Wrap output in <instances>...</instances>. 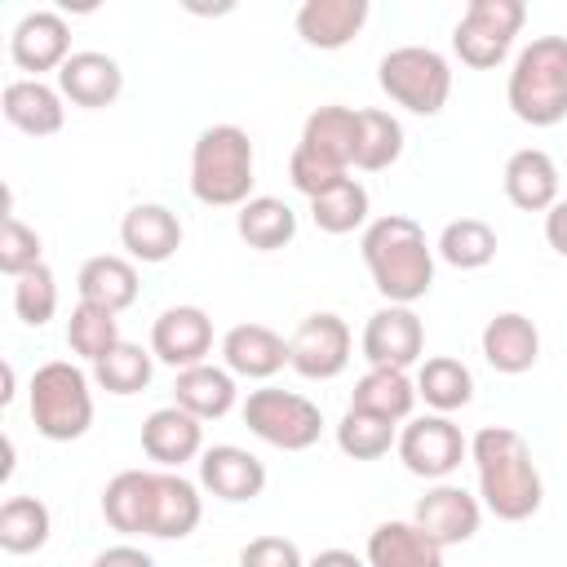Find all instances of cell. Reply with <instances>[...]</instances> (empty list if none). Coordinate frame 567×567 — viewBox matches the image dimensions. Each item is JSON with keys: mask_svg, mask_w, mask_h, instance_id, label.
Here are the masks:
<instances>
[{"mask_svg": "<svg viewBox=\"0 0 567 567\" xmlns=\"http://www.w3.org/2000/svg\"><path fill=\"white\" fill-rule=\"evenodd\" d=\"M354 133H359V111L332 102V106H319L306 115L297 146H306V151H315L341 168H354Z\"/></svg>", "mask_w": 567, "mask_h": 567, "instance_id": "30", "label": "cell"}, {"mask_svg": "<svg viewBox=\"0 0 567 567\" xmlns=\"http://www.w3.org/2000/svg\"><path fill=\"white\" fill-rule=\"evenodd\" d=\"M221 363L235 377L266 381V377H275L288 363V341L275 328H266V323H235L221 337Z\"/></svg>", "mask_w": 567, "mask_h": 567, "instance_id": "20", "label": "cell"}, {"mask_svg": "<svg viewBox=\"0 0 567 567\" xmlns=\"http://www.w3.org/2000/svg\"><path fill=\"white\" fill-rule=\"evenodd\" d=\"M151 372H155V354L142 350V346H133V341H120L106 359L93 363V381H97L106 394H120V399L142 394V390L151 385Z\"/></svg>", "mask_w": 567, "mask_h": 567, "instance_id": "37", "label": "cell"}, {"mask_svg": "<svg viewBox=\"0 0 567 567\" xmlns=\"http://www.w3.org/2000/svg\"><path fill=\"white\" fill-rule=\"evenodd\" d=\"M350 408L359 412H372L381 421H408L412 408H416V381L399 368H368L359 381H354V394H350Z\"/></svg>", "mask_w": 567, "mask_h": 567, "instance_id": "29", "label": "cell"}, {"mask_svg": "<svg viewBox=\"0 0 567 567\" xmlns=\"http://www.w3.org/2000/svg\"><path fill=\"white\" fill-rule=\"evenodd\" d=\"M89 567H155V558L146 549H137V545H111Z\"/></svg>", "mask_w": 567, "mask_h": 567, "instance_id": "44", "label": "cell"}, {"mask_svg": "<svg viewBox=\"0 0 567 567\" xmlns=\"http://www.w3.org/2000/svg\"><path fill=\"white\" fill-rule=\"evenodd\" d=\"M505 102L532 128H554L567 120V35H536L514 58Z\"/></svg>", "mask_w": 567, "mask_h": 567, "instance_id": "4", "label": "cell"}, {"mask_svg": "<svg viewBox=\"0 0 567 567\" xmlns=\"http://www.w3.org/2000/svg\"><path fill=\"white\" fill-rule=\"evenodd\" d=\"M359 248L385 306H412L434 288V248L425 244V230L412 217L385 213L368 221Z\"/></svg>", "mask_w": 567, "mask_h": 567, "instance_id": "2", "label": "cell"}, {"mask_svg": "<svg viewBox=\"0 0 567 567\" xmlns=\"http://www.w3.org/2000/svg\"><path fill=\"white\" fill-rule=\"evenodd\" d=\"M120 244L128 248L133 261L159 266L182 248V221L164 204H133L120 221Z\"/></svg>", "mask_w": 567, "mask_h": 567, "instance_id": "18", "label": "cell"}, {"mask_svg": "<svg viewBox=\"0 0 567 567\" xmlns=\"http://www.w3.org/2000/svg\"><path fill=\"white\" fill-rule=\"evenodd\" d=\"M31 421L44 439L53 443H71V439H84L89 425H93V390H89V377L84 368L66 363V359H53V363H40L31 385Z\"/></svg>", "mask_w": 567, "mask_h": 567, "instance_id": "5", "label": "cell"}, {"mask_svg": "<svg viewBox=\"0 0 567 567\" xmlns=\"http://www.w3.org/2000/svg\"><path fill=\"white\" fill-rule=\"evenodd\" d=\"M204 501L199 487L173 470H155V509H151V536L155 540H182L199 527Z\"/></svg>", "mask_w": 567, "mask_h": 567, "instance_id": "26", "label": "cell"}, {"mask_svg": "<svg viewBox=\"0 0 567 567\" xmlns=\"http://www.w3.org/2000/svg\"><path fill=\"white\" fill-rule=\"evenodd\" d=\"M416 399H425V408L447 416V412H456V408H465L474 399V377H470V368L461 359L434 354L416 372Z\"/></svg>", "mask_w": 567, "mask_h": 567, "instance_id": "32", "label": "cell"}, {"mask_svg": "<svg viewBox=\"0 0 567 567\" xmlns=\"http://www.w3.org/2000/svg\"><path fill=\"white\" fill-rule=\"evenodd\" d=\"M13 310L27 328H44L58 315V279L44 261L13 279Z\"/></svg>", "mask_w": 567, "mask_h": 567, "instance_id": "40", "label": "cell"}, {"mask_svg": "<svg viewBox=\"0 0 567 567\" xmlns=\"http://www.w3.org/2000/svg\"><path fill=\"white\" fill-rule=\"evenodd\" d=\"M239 390H235V372L230 368H217V363H195V368H182L177 381H173V403L186 408L190 416L199 421H217L235 408Z\"/></svg>", "mask_w": 567, "mask_h": 567, "instance_id": "27", "label": "cell"}, {"mask_svg": "<svg viewBox=\"0 0 567 567\" xmlns=\"http://www.w3.org/2000/svg\"><path fill=\"white\" fill-rule=\"evenodd\" d=\"M0 106H4V120L13 128H22L27 137H53L62 128V120H66L62 93L53 84H44V80H31V75L27 80H9Z\"/></svg>", "mask_w": 567, "mask_h": 567, "instance_id": "24", "label": "cell"}, {"mask_svg": "<svg viewBox=\"0 0 567 567\" xmlns=\"http://www.w3.org/2000/svg\"><path fill=\"white\" fill-rule=\"evenodd\" d=\"M523 22H527L523 0H470L452 31V49L465 66L492 71L514 49V35L523 31Z\"/></svg>", "mask_w": 567, "mask_h": 567, "instance_id": "8", "label": "cell"}, {"mask_svg": "<svg viewBox=\"0 0 567 567\" xmlns=\"http://www.w3.org/2000/svg\"><path fill=\"white\" fill-rule=\"evenodd\" d=\"M244 425H248L261 443H270V447H279V452H306V447H315L319 434H323V412H319V403H310L306 394L266 385V390H252V394L244 399Z\"/></svg>", "mask_w": 567, "mask_h": 567, "instance_id": "7", "label": "cell"}, {"mask_svg": "<svg viewBox=\"0 0 567 567\" xmlns=\"http://www.w3.org/2000/svg\"><path fill=\"white\" fill-rule=\"evenodd\" d=\"M350 363V328L332 310H315L288 337V368L306 381H332Z\"/></svg>", "mask_w": 567, "mask_h": 567, "instance_id": "10", "label": "cell"}, {"mask_svg": "<svg viewBox=\"0 0 567 567\" xmlns=\"http://www.w3.org/2000/svg\"><path fill=\"white\" fill-rule=\"evenodd\" d=\"M288 177H292V186H297L306 199H319L323 190L341 186V182L350 177V168H341V164H332V159H323V155L297 146L292 159H288Z\"/></svg>", "mask_w": 567, "mask_h": 567, "instance_id": "42", "label": "cell"}, {"mask_svg": "<svg viewBox=\"0 0 567 567\" xmlns=\"http://www.w3.org/2000/svg\"><path fill=\"white\" fill-rule=\"evenodd\" d=\"M58 93L84 111H97V106H111L120 93H124V71L111 53H97V49H80L62 62L58 71Z\"/></svg>", "mask_w": 567, "mask_h": 567, "instance_id": "17", "label": "cell"}, {"mask_svg": "<svg viewBox=\"0 0 567 567\" xmlns=\"http://www.w3.org/2000/svg\"><path fill=\"white\" fill-rule=\"evenodd\" d=\"M208 350H213V319L199 306H168L151 323V354L177 372L208 363Z\"/></svg>", "mask_w": 567, "mask_h": 567, "instance_id": "14", "label": "cell"}, {"mask_svg": "<svg viewBox=\"0 0 567 567\" xmlns=\"http://www.w3.org/2000/svg\"><path fill=\"white\" fill-rule=\"evenodd\" d=\"M75 288H80V301H93V306L120 315L137 301V266L128 257H115V252L89 257L75 275Z\"/></svg>", "mask_w": 567, "mask_h": 567, "instance_id": "28", "label": "cell"}, {"mask_svg": "<svg viewBox=\"0 0 567 567\" xmlns=\"http://www.w3.org/2000/svg\"><path fill=\"white\" fill-rule=\"evenodd\" d=\"M412 523H416L430 540H439L443 549H447V545H465V540H474V532H478V523H483V501L470 496V492L456 487V483H434V487L416 501Z\"/></svg>", "mask_w": 567, "mask_h": 567, "instance_id": "13", "label": "cell"}, {"mask_svg": "<svg viewBox=\"0 0 567 567\" xmlns=\"http://www.w3.org/2000/svg\"><path fill=\"white\" fill-rule=\"evenodd\" d=\"M368 22V0H306L297 9V35L310 49H346Z\"/></svg>", "mask_w": 567, "mask_h": 567, "instance_id": "22", "label": "cell"}, {"mask_svg": "<svg viewBox=\"0 0 567 567\" xmlns=\"http://www.w3.org/2000/svg\"><path fill=\"white\" fill-rule=\"evenodd\" d=\"M239 567H306V558L288 536H252L239 549Z\"/></svg>", "mask_w": 567, "mask_h": 567, "instance_id": "43", "label": "cell"}, {"mask_svg": "<svg viewBox=\"0 0 567 567\" xmlns=\"http://www.w3.org/2000/svg\"><path fill=\"white\" fill-rule=\"evenodd\" d=\"M505 195L523 213H549L558 204V164L540 146H523L505 159Z\"/></svg>", "mask_w": 567, "mask_h": 567, "instance_id": "21", "label": "cell"}, {"mask_svg": "<svg viewBox=\"0 0 567 567\" xmlns=\"http://www.w3.org/2000/svg\"><path fill=\"white\" fill-rule=\"evenodd\" d=\"M120 341H124V337H120V319H115L111 310H102V306H93V301H80V306L71 310V319H66V346H71V354L97 363V359H106Z\"/></svg>", "mask_w": 567, "mask_h": 567, "instance_id": "36", "label": "cell"}, {"mask_svg": "<svg viewBox=\"0 0 567 567\" xmlns=\"http://www.w3.org/2000/svg\"><path fill=\"white\" fill-rule=\"evenodd\" d=\"M142 452L164 465V470H177L195 456H204V421L190 416L186 408L168 403V408H155L146 421H142Z\"/></svg>", "mask_w": 567, "mask_h": 567, "instance_id": "16", "label": "cell"}, {"mask_svg": "<svg viewBox=\"0 0 567 567\" xmlns=\"http://www.w3.org/2000/svg\"><path fill=\"white\" fill-rule=\"evenodd\" d=\"M9 58L18 62V71H31V80H40V71H62V62L71 58V27L58 9H31L18 18L13 35H9Z\"/></svg>", "mask_w": 567, "mask_h": 567, "instance_id": "12", "label": "cell"}, {"mask_svg": "<svg viewBox=\"0 0 567 567\" xmlns=\"http://www.w3.org/2000/svg\"><path fill=\"white\" fill-rule=\"evenodd\" d=\"M235 230H239V239H244L248 248L275 252V248H284V244H292V235H297V213H292L284 199H275V195H252V199L235 213Z\"/></svg>", "mask_w": 567, "mask_h": 567, "instance_id": "31", "label": "cell"}, {"mask_svg": "<svg viewBox=\"0 0 567 567\" xmlns=\"http://www.w3.org/2000/svg\"><path fill=\"white\" fill-rule=\"evenodd\" d=\"M399 461L408 474L425 478V483H443L465 456H470V443L461 434V425L443 412H430V416H412L399 434Z\"/></svg>", "mask_w": 567, "mask_h": 567, "instance_id": "9", "label": "cell"}, {"mask_svg": "<svg viewBox=\"0 0 567 567\" xmlns=\"http://www.w3.org/2000/svg\"><path fill=\"white\" fill-rule=\"evenodd\" d=\"M40 261H44L40 257V235L27 221H18L13 213H4V226H0V270L9 279H18V275L35 270Z\"/></svg>", "mask_w": 567, "mask_h": 567, "instance_id": "41", "label": "cell"}, {"mask_svg": "<svg viewBox=\"0 0 567 567\" xmlns=\"http://www.w3.org/2000/svg\"><path fill=\"white\" fill-rule=\"evenodd\" d=\"M394 421H381L372 412H359V408H346L341 421H337V447L350 456V461H381L390 447H394Z\"/></svg>", "mask_w": 567, "mask_h": 567, "instance_id": "39", "label": "cell"}, {"mask_svg": "<svg viewBox=\"0 0 567 567\" xmlns=\"http://www.w3.org/2000/svg\"><path fill=\"white\" fill-rule=\"evenodd\" d=\"M306 567H368V558H359L350 549H319Z\"/></svg>", "mask_w": 567, "mask_h": 567, "instance_id": "46", "label": "cell"}, {"mask_svg": "<svg viewBox=\"0 0 567 567\" xmlns=\"http://www.w3.org/2000/svg\"><path fill=\"white\" fill-rule=\"evenodd\" d=\"M439 257L456 270H483L496 257V230L483 217H456L439 235Z\"/></svg>", "mask_w": 567, "mask_h": 567, "instance_id": "35", "label": "cell"}, {"mask_svg": "<svg viewBox=\"0 0 567 567\" xmlns=\"http://www.w3.org/2000/svg\"><path fill=\"white\" fill-rule=\"evenodd\" d=\"M470 461L478 470V501L501 523H523L540 509V470L532 461V447L509 425H483L470 439Z\"/></svg>", "mask_w": 567, "mask_h": 567, "instance_id": "1", "label": "cell"}, {"mask_svg": "<svg viewBox=\"0 0 567 567\" xmlns=\"http://www.w3.org/2000/svg\"><path fill=\"white\" fill-rule=\"evenodd\" d=\"M425 350V328L412 306H381L363 323V359L372 368H399L408 372Z\"/></svg>", "mask_w": 567, "mask_h": 567, "instance_id": "11", "label": "cell"}, {"mask_svg": "<svg viewBox=\"0 0 567 567\" xmlns=\"http://www.w3.org/2000/svg\"><path fill=\"white\" fill-rule=\"evenodd\" d=\"M49 505L40 496H9L0 505V549L4 554H35L49 540Z\"/></svg>", "mask_w": 567, "mask_h": 567, "instance_id": "34", "label": "cell"}, {"mask_svg": "<svg viewBox=\"0 0 567 567\" xmlns=\"http://www.w3.org/2000/svg\"><path fill=\"white\" fill-rule=\"evenodd\" d=\"M310 217H315V226L328 230V235H350V230H359V226L368 221V190H363V182H359V177H346L341 186L323 190L319 199H310Z\"/></svg>", "mask_w": 567, "mask_h": 567, "instance_id": "38", "label": "cell"}, {"mask_svg": "<svg viewBox=\"0 0 567 567\" xmlns=\"http://www.w3.org/2000/svg\"><path fill=\"white\" fill-rule=\"evenodd\" d=\"M545 239L558 257H567V199H558L549 213H545Z\"/></svg>", "mask_w": 567, "mask_h": 567, "instance_id": "45", "label": "cell"}, {"mask_svg": "<svg viewBox=\"0 0 567 567\" xmlns=\"http://www.w3.org/2000/svg\"><path fill=\"white\" fill-rule=\"evenodd\" d=\"M155 470H120L102 487V518L124 536H151Z\"/></svg>", "mask_w": 567, "mask_h": 567, "instance_id": "23", "label": "cell"}, {"mask_svg": "<svg viewBox=\"0 0 567 567\" xmlns=\"http://www.w3.org/2000/svg\"><path fill=\"white\" fill-rule=\"evenodd\" d=\"M368 567H443V545L430 540L412 518H390L368 536Z\"/></svg>", "mask_w": 567, "mask_h": 567, "instance_id": "25", "label": "cell"}, {"mask_svg": "<svg viewBox=\"0 0 567 567\" xmlns=\"http://www.w3.org/2000/svg\"><path fill=\"white\" fill-rule=\"evenodd\" d=\"M377 84L394 106L412 115H439L452 97V66L439 49L399 44L377 62Z\"/></svg>", "mask_w": 567, "mask_h": 567, "instance_id": "6", "label": "cell"}, {"mask_svg": "<svg viewBox=\"0 0 567 567\" xmlns=\"http://www.w3.org/2000/svg\"><path fill=\"white\" fill-rule=\"evenodd\" d=\"M252 137L239 124H208L190 146V195L208 208H244L252 199Z\"/></svg>", "mask_w": 567, "mask_h": 567, "instance_id": "3", "label": "cell"}, {"mask_svg": "<svg viewBox=\"0 0 567 567\" xmlns=\"http://www.w3.org/2000/svg\"><path fill=\"white\" fill-rule=\"evenodd\" d=\"M199 483H204L217 501L244 505V501H257V496L266 492V465H261L248 447L213 443V447H204V456H199Z\"/></svg>", "mask_w": 567, "mask_h": 567, "instance_id": "15", "label": "cell"}, {"mask_svg": "<svg viewBox=\"0 0 567 567\" xmlns=\"http://www.w3.org/2000/svg\"><path fill=\"white\" fill-rule=\"evenodd\" d=\"M403 155V124L390 111H359V133H354V168L381 173Z\"/></svg>", "mask_w": 567, "mask_h": 567, "instance_id": "33", "label": "cell"}, {"mask_svg": "<svg viewBox=\"0 0 567 567\" xmlns=\"http://www.w3.org/2000/svg\"><path fill=\"white\" fill-rule=\"evenodd\" d=\"M478 341H483V359H487L501 377H523V372H532L536 359H540V332H536V323H532L527 315H518V310H505V315L487 319V328H483Z\"/></svg>", "mask_w": 567, "mask_h": 567, "instance_id": "19", "label": "cell"}]
</instances>
